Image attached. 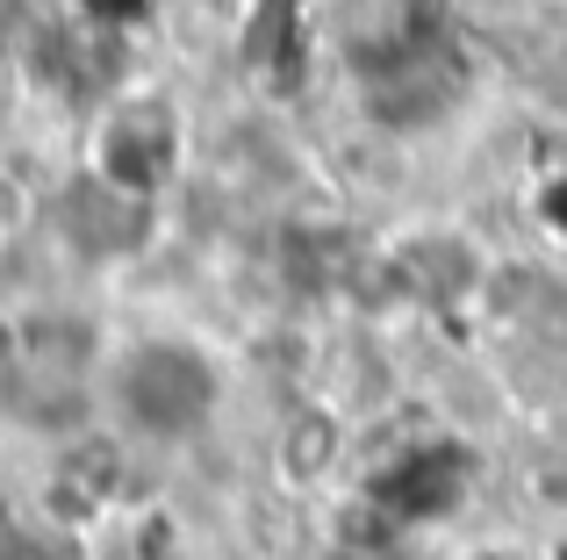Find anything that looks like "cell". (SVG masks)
Wrapping results in <instances>:
<instances>
[{
  "mask_svg": "<svg viewBox=\"0 0 567 560\" xmlns=\"http://www.w3.org/2000/svg\"><path fill=\"white\" fill-rule=\"evenodd\" d=\"M223 403V366L208 345L194 338H130L109 360V409L130 424L137 438H158V446H181V438L208 432Z\"/></svg>",
  "mask_w": 567,
  "mask_h": 560,
  "instance_id": "1",
  "label": "cell"
},
{
  "mask_svg": "<svg viewBox=\"0 0 567 560\" xmlns=\"http://www.w3.org/2000/svg\"><path fill=\"white\" fill-rule=\"evenodd\" d=\"M173 173V123L158 108H123L101 129V180L115 195H152Z\"/></svg>",
  "mask_w": 567,
  "mask_h": 560,
  "instance_id": "2",
  "label": "cell"
},
{
  "mask_svg": "<svg viewBox=\"0 0 567 560\" xmlns=\"http://www.w3.org/2000/svg\"><path fill=\"white\" fill-rule=\"evenodd\" d=\"M460 560H532V553L511 547V539H496V547H474V553H460Z\"/></svg>",
  "mask_w": 567,
  "mask_h": 560,
  "instance_id": "3",
  "label": "cell"
}]
</instances>
